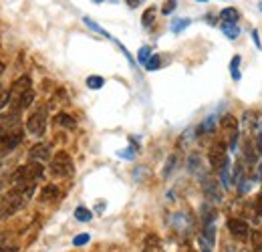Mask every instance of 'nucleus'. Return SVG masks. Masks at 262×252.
I'll return each mask as SVG.
<instances>
[{
    "label": "nucleus",
    "instance_id": "obj_27",
    "mask_svg": "<svg viewBox=\"0 0 262 252\" xmlns=\"http://www.w3.org/2000/svg\"><path fill=\"white\" fill-rule=\"evenodd\" d=\"M246 160H248V164H250V166L256 164V151L252 150L250 143H246Z\"/></svg>",
    "mask_w": 262,
    "mask_h": 252
},
{
    "label": "nucleus",
    "instance_id": "obj_2",
    "mask_svg": "<svg viewBox=\"0 0 262 252\" xmlns=\"http://www.w3.org/2000/svg\"><path fill=\"white\" fill-rule=\"evenodd\" d=\"M45 176V168L40 162H33V164H24L20 168H17L12 171L10 182L15 185H22V184H36V180H40Z\"/></svg>",
    "mask_w": 262,
    "mask_h": 252
},
{
    "label": "nucleus",
    "instance_id": "obj_23",
    "mask_svg": "<svg viewBox=\"0 0 262 252\" xmlns=\"http://www.w3.org/2000/svg\"><path fill=\"white\" fill-rule=\"evenodd\" d=\"M202 220H204V226H206V224H212L216 220V212L212 208H208V206L202 208Z\"/></svg>",
    "mask_w": 262,
    "mask_h": 252
},
{
    "label": "nucleus",
    "instance_id": "obj_26",
    "mask_svg": "<svg viewBox=\"0 0 262 252\" xmlns=\"http://www.w3.org/2000/svg\"><path fill=\"white\" fill-rule=\"evenodd\" d=\"M149 59H151V49L149 47H141L140 52H137V61H140L141 65H145Z\"/></svg>",
    "mask_w": 262,
    "mask_h": 252
},
{
    "label": "nucleus",
    "instance_id": "obj_33",
    "mask_svg": "<svg viewBox=\"0 0 262 252\" xmlns=\"http://www.w3.org/2000/svg\"><path fill=\"white\" fill-rule=\"evenodd\" d=\"M133 150H135V148H131V150H127V151H121L119 155H121V157H133Z\"/></svg>",
    "mask_w": 262,
    "mask_h": 252
},
{
    "label": "nucleus",
    "instance_id": "obj_9",
    "mask_svg": "<svg viewBox=\"0 0 262 252\" xmlns=\"http://www.w3.org/2000/svg\"><path fill=\"white\" fill-rule=\"evenodd\" d=\"M29 157L33 162H47L49 157H51V148L47 143H36V145H33L31 148V151H29Z\"/></svg>",
    "mask_w": 262,
    "mask_h": 252
},
{
    "label": "nucleus",
    "instance_id": "obj_36",
    "mask_svg": "<svg viewBox=\"0 0 262 252\" xmlns=\"http://www.w3.org/2000/svg\"><path fill=\"white\" fill-rule=\"evenodd\" d=\"M180 252H196V250H194V248H192V246H184V248L180 250Z\"/></svg>",
    "mask_w": 262,
    "mask_h": 252
},
{
    "label": "nucleus",
    "instance_id": "obj_15",
    "mask_svg": "<svg viewBox=\"0 0 262 252\" xmlns=\"http://www.w3.org/2000/svg\"><path fill=\"white\" fill-rule=\"evenodd\" d=\"M161 250V244H159V238L156 234H149L145 238V246H143V252H159Z\"/></svg>",
    "mask_w": 262,
    "mask_h": 252
},
{
    "label": "nucleus",
    "instance_id": "obj_31",
    "mask_svg": "<svg viewBox=\"0 0 262 252\" xmlns=\"http://www.w3.org/2000/svg\"><path fill=\"white\" fill-rule=\"evenodd\" d=\"M168 164H170V166H165V171H163V176H168V174H170V169H174V168H175V157H174V155H172L170 160H168Z\"/></svg>",
    "mask_w": 262,
    "mask_h": 252
},
{
    "label": "nucleus",
    "instance_id": "obj_18",
    "mask_svg": "<svg viewBox=\"0 0 262 252\" xmlns=\"http://www.w3.org/2000/svg\"><path fill=\"white\" fill-rule=\"evenodd\" d=\"M190 24H192L190 18H175V20H172V26H170V29H172L174 34H180L184 29H188Z\"/></svg>",
    "mask_w": 262,
    "mask_h": 252
},
{
    "label": "nucleus",
    "instance_id": "obj_30",
    "mask_svg": "<svg viewBox=\"0 0 262 252\" xmlns=\"http://www.w3.org/2000/svg\"><path fill=\"white\" fill-rule=\"evenodd\" d=\"M254 212H256L258 216H262V194H258L254 198Z\"/></svg>",
    "mask_w": 262,
    "mask_h": 252
},
{
    "label": "nucleus",
    "instance_id": "obj_8",
    "mask_svg": "<svg viewBox=\"0 0 262 252\" xmlns=\"http://www.w3.org/2000/svg\"><path fill=\"white\" fill-rule=\"evenodd\" d=\"M33 101H35V93L31 89V91L22 93V95H18L15 99H10V107H12V111H15V113H18V111H24L26 107H31Z\"/></svg>",
    "mask_w": 262,
    "mask_h": 252
},
{
    "label": "nucleus",
    "instance_id": "obj_13",
    "mask_svg": "<svg viewBox=\"0 0 262 252\" xmlns=\"http://www.w3.org/2000/svg\"><path fill=\"white\" fill-rule=\"evenodd\" d=\"M54 123L65 127V129H75L77 127V119L73 115H69V113H59L57 117H54Z\"/></svg>",
    "mask_w": 262,
    "mask_h": 252
},
{
    "label": "nucleus",
    "instance_id": "obj_32",
    "mask_svg": "<svg viewBox=\"0 0 262 252\" xmlns=\"http://www.w3.org/2000/svg\"><path fill=\"white\" fill-rule=\"evenodd\" d=\"M252 41H254L256 49H260V47H262V45H260V38H258V31H252Z\"/></svg>",
    "mask_w": 262,
    "mask_h": 252
},
{
    "label": "nucleus",
    "instance_id": "obj_37",
    "mask_svg": "<svg viewBox=\"0 0 262 252\" xmlns=\"http://www.w3.org/2000/svg\"><path fill=\"white\" fill-rule=\"evenodd\" d=\"M258 150H260V151H262V135H260V137H258Z\"/></svg>",
    "mask_w": 262,
    "mask_h": 252
},
{
    "label": "nucleus",
    "instance_id": "obj_22",
    "mask_svg": "<svg viewBox=\"0 0 262 252\" xmlns=\"http://www.w3.org/2000/svg\"><path fill=\"white\" fill-rule=\"evenodd\" d=\"M250 244L254 250H262V230H252L250 234Z\"/></svg>",
    "mask_w": 262,
    "mask_h": 252
},
{
    "label": "nucleus",
    "instance_id": "obj_11",
    "mask_svg": "<svg viewBox=\"0 0 262 252\" xmlns=\"http://www.w3.org/2000/svg\"><path fill=\"white\" fill-rule=\"evenodd\" d=\"M220 127H222L224 131H230V134H238V119H236V115L226 113L222 119H220Z\"/></svg>",
    "mask_w": 262,
    "mask_h": 252
},
{
    "label": "nucleus",
    "instance_id": "obj_20",
    "mask_svg": "<svg viewBox=\"0 0 262 252\" xmlns=\"http://www.w3.org/2000/svg\"><path fill=\"white\" fill-rule=\"evenodd\" d=\"M156 6H149L145 12H143V17H141V24L145 26V29H147V26H151V24H154V20H156Z\"/></svg>",
    "mask_w": 262,
    "mask_h": 252
},
{
    "label": "nucleus",
    "instance_id": "obj_38",
    "mask_svg": "<svg viewBox=\"0 0 262 252\" xmlns=\"http://www.w3.org/2000/svg\"><path fill=\"white\" fill-rule=\"evenodd\" d=\"M258 176L262 178V162H260V168H258Z\"/></svg>",
    "mask_w": 262,
    "mask_h": 252
},
{
    "label": "nucleus",
    "instance_id": "obj_35",
    "mask_svg": "<svg viewBox=\"0 0 262 252\" xmlns=\"http://www.w3.org/2000/svg\"><path fill=\"white\" fill-rule=\"evenodd\" d=\"M206 20H208L210 24H216V18H214V15H208V17H206Z\"/></svg>",
    "mask_w": 262,
    "mask_h": 252
},
{
    "label": "nucleus",
    "instance_id": "obj_17",
    "mask_svg": "<svg viewBox=\"0 0 262 252\" xmlns=\"http://www.w3.org/2000/svg\"><path fill=\"white\" fill-rule=\"evenodd\" d=\"M230 75H232V79L234 81H240V55H234L232 57V61H230Z\"/></svg>",
    "mask_w": 262,
    "mask_h": 252
},
{
    "label": "nucleus",
    "instance_id": "obj_10",
    "mask_svg": "<svg viewBox=\"0 0 262 252\" xmlns=\"http://www.w3.org/2000/svg\"><path fill=\"white\" fill-rule=\"evenodd\" d=\"M26 91H31V77L24 75V77L17 79V81L12 83V87H10V91H8V97L15 99V97L22 95V93H26Z\"/></svg>",
    "mask_w": 262,
    "mask_h": 252
},
{
    "label": "nucleus",
    "instance_id": "obj_1",
    "mask_svg": "<svg viewBox=\"0 0 262 252\" xmlns=\"http://www.w3.org/2000/svg\"><path fill=\"white\" fill-rule=\"evenodd\" d=\"M35 194V184H22L15 185V190H10L2 202V218H8L12 214H17L20 208L26 206V202L31 200V196Z\"/></svg>",
    "mask_w": 262,
    "mask_h": 252
},
{
    "label": "nucleus",
    "instance_id": "obj_7",
    "mask_svg": "<svg viewBox=\"0 0 262 252\" xmlns=\"http://www.w3.org/2000/svg\"><path fill=\"white\" fill-rule=\"evenodd\" d=\"M228 232L236 238V240H246L248 236H250V228H248V224L240 218H230L228 224H226Z\"/></svg>",
    "mask_w": 262,
    "mask_h": 252
},
{
    "label": "nucleus",
    "instance_id": "obj_39",
    "mask_svg": "<svg viewBox=\"0 0 262 252\" xmlns=\"http://www.w3.org/2000/svg\"><path fill=\"white\" fill-rule=\"evenodd\" d=\"M93 2H97V4H101V2H105V0H93Z\"/></svg>",
    "mask_w": 262,
    "mask_h": 252
},
{
    "label": "nucleus",
    "instance_id": "obj_19",
    "mask_svg": "<svg viewBox=\"0 0 262 252\" xmlns=\"http://www.w3.org/2000/svg\"><path fill=\"white\" fill-rule=\"evenodd\" d=\"M75 218H77L79 222H89V220L93 218V212H91L89 208H85V206H79V208L75 210Z\"/></svg>",
    "mask_w": 262,
    "mask_h": 252
},
{
    "label": "nucleus",
    "instance_id": "obj_5",
    "mask_svg": "<svg viewBox=\"0 0 262 252\" xmlns=\"http://www.w3.org/2000/svg\"><path fill=\"white\" fill-rule=\"evenodd\" d=\"M26 129H29V134L33 135H43L45 131H47V111L40 107L36 109L31 117H29V121H26Z\"/></svg>",
    "mask_w": 262,
    "mask_h": 252
},
{
    "label": "nucleus",
    "instance_id": "obj_29",
    "mask_svg": "<svg viewBox=\"0 0 262 252\" xmlns=\"http://www.w3.org/2000/svg\"><path fill=\"white\" fill-rule=\"evenodd\" d=\"M89 240H91L89 234H79V236L73 238V244H75V246H83V244H87Z\"/></svg>",
    "mask_w": 262,
    "mask_h": 252
},
{
    "label": "nucleus",
    "instance_id": "obj_4",
    "mask_svg": "<svg viewBox=\"0 0 262 252\" xmlns=\"http://www.w3.org/2000/svg\"><path fill=\"white\" fill-rule=\"evenodd\" d=\"M24 139V134L22 129H12V131H4V134H0V155H4L8 151H12L15 148L22 143Z\"/></svg>",
    "mask_w": 262,
    "mask_h": 252
},
{
    "label": "nucleus",
    "instance_id": "obj_16",
    "mask_svg": "<svg viewBox=\"0 0 262 252\" xmlns=\"http://www.w3.org/2000/svg\"><path fill=\"white\" fill-rule=\"evenodd\" d=\"M222 33L228 36V38H238V34H240V29H238V24L236 22H222Z\"/></svg>",
    "mask_w": 262,
    "mask_h": 252
},
{
    "label": "nucleus",
    "instance_id": "obj_14",
    "mask_svg": "<svg viewBox=\"0 0 262 252\" xmlns=\"http://www.w3.org/2000/svg\"><path fill=\"white\" fill-rule=\"evenodd\" d=\"M220 18H222V22H236L240 18V12L234 6H226L222 12H220Z\"/></svg>",
    "mask_w": 262,
    "mask_h": 252
},
{
    "label": "nucleus",
    "instance_id": "obj_34",
    "mask_svg": "<svg viewBox=\"0 0 262 252\" xmlns=\"http://www.w3.org/2000/svg\"><path fill=\"white\" fill-rule=\"evenodd\" d=\"M127 4H129V8H135L137 4H140V0H127Z\"/></svg>",
    "mask_w": 262,
    "mask_h": 252
},
{
    "label": "nucleus",
    "instance_id": "obj_6",
    "mask_svg": "<svg viewBox=\"0 0 262 252\" xmlns=\"http://www.w3.org/2000/svg\"><path fill=\"white\" fill-rule=\"evenodd\" d=\"M208 160H210V166L214 169H220L224 166V162L228 160V157H226V141H216L212 145L210 153H208Z\"/></svg>",
    "mask_w": 262,
    "mask_h": 252
},
{
    "label": "nucleus",
    "instance_id": "obj_25",
    "mask_svg": "<svg viewBox=\"0 0 262 252\" xmlns=\"http://www.w3.org/2000/svg\"><path fill=\"white\" fill-rule=\"evenodd\" d=\"M159 65H161L159 55H151V59L145 63V69H147V71H157V69H159Z\"/></svg>",
    "mask_w": 262,
    "mask_h": 252
},
{
    "label": "nucleus",
    "instance_id": "obj_12",
    "mask_svg": "<svg viewBox=\"0 0 262 252\" xmlns=\"http://www.w3.org/2000/svg\"><path fill=\"white\" fill-rule=\"evenodd\" d=\"M59 196H61V192H59L57 185L49 184V185H45V188L40 190V202H54Z\"/></svg>",
    "mask_w": 262,
    "mask_h": 252
},
{
    "label": "nucleus",
    "instance_id": "obj_21",
    "mask_svg": "<svg viewBox=\"0 0 262 252\" xmlns=\"http://www.w3.org/2000/svg\"><path fill=\"white\" fill-rule=\"evenodd\" d=\"M103 85H105V79H103V77H99V75L87 77V87H89V89H101Z\"/></svg>",
    "mask_w": 262,
    "mask_h": 252
},
{
    "label": "nucleus",
    "instance_id": "obj_40",
    "mask_svg": "<svg viewBox=\"0 0 262 252\" xmlns=\"http://www.w3.org/2000/svg\"><path fill=\"white\" fill-rule=\"evenodd\" d=\"M198 2H206V0H198Z\"/></svg>",
    "mask_w": 262,
    "mask_h": 252
},
{
    "label": "nucleus",
    "instance_id": "obj_28",
    "mask_svg": "<svg viewBox=\"0 0 262 252\" xmlns=\"http://www.w3.org/2000/svg\"><path fill=\"white\" fill-rule=\"evenodd\" d=\"M177 8V2H175V0H168V2H165L163 4V8H161V12H163V15L165 17H168V15H172V12Z\"/></svg>",
    "mask_w": 262,
    "mask_h": 252
},
{
    "label": "nucleus",
    "instance_id": "obj_3",
    "mask_svg": "<svg viewBox=\"0 0 262 252\" xmlns=\"http://www.w3.org/2000/svg\"><path fill=\"white\" fill-rule=\"evenodd\" d=\"M73 160H71V155H69L67 151H57L52 157V162H51V174L52 176H57V178H67V176H71L73 174Z\"/></svg>",
    "mask_w": 262,
    "mask_h": 252
},
{
    "label": "nucleus",
    "instance_id": "obj_24",
    "mask_svg": "<svg viewBox=\"0 0 262 252\" xmlns=\"http://www.w3.org/2000/svg\"><path fill=\"white\" fill-rule=\"evenodd\" d=\"M83 22H85V24L89 26V29H93V31H97L99 34H103V36H107V38H111V34H109L107 31H103V29H101V26H99L97 22H93V20H91L89 17H85V18H83Z\"/></svg>",
    "mask_w": 262,
    "mask_h": 252
}]
</instances>
